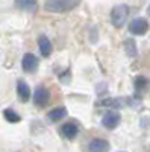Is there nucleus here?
<instances>
[{
	"label": "nucleus",
	"mask_w": 150,
	"mask_h": 152,
	"mask_svg": "<svg viewBox=\"0 0 150 152\" xmlns=\"http://www.w3.org/2000/svg\"><path fill=\"white\" fill-rule=\"evenodd\" d=\"M3 116H5V119H6L8 122H11V123H18V122L21 120V117L18 116L14 110H11V108H6V110L3 111Z\"/></svg>",
	"instance_id": "obj_15"
},
{
	"label": "nucleus",
	"mask_w": 150,
	"mask_h": 152,
	"mask_svg": "<svg viewBox=\"0 0 150 152\" xmlns=\"http://www.w3.org/2000/svg\"><path fill=\"white\" fill-rule=\"evenodd\" d=\"M15 5L24 11H33L36 8V0H15Z\"/></svg>",
	"instance_id": "obj_13"
},
{
	"label": "nucleus",
	"mask_w": 150,
	"mask_h": 152,
	"mask_svg": "<svg viewBox=\"0 0 150 152\" xmlns=\"http://www.w3.org/2000/svg\"><path fill=\"white\" fill-rule=\"evenodd\" d=\"M80 0H46L44 9L49 12H67L76 8Z\"/></svg>",
	"instance_id": "obj_1"
},
{
	"label": "nucleus",
	"mask_w": 150,
	"mask_h": 152,
	"mask_svg": "<svg viewBox=\"0 0 150 152\" xmlns=\"http://www.w3.org/2000/svg\"><path fill=\"white\" fill-rule=\"evenodd\" d=\"M123 46H124V50H126L128 56H130V58H135L136 56V43H135V40L128 38V40L123 43Z\"/></svg>",
	"instance_id": "obj_12"
},
{
	"label": "nucleus",
	"mask_w": 150,
	"mask_h": 152,
	"mask_svg": "<svg viewBox=\"0 0 150 152\" xmlns=\"http://www.w3.org/2000/svg\"><path fill=\"white\" fill-rule=\"evenodd\" d=\"M147 29H149V23L146 18H141V17L132 20V23L129 24V31L135 35H143V34H146Z\"/></svg>",
	"instance_id": "obj_4"
},
{
	"label": "nucleus",
	"mask_w": 150,
	"mask_h": 152,
	"mask_svg": "<svg viewBox=\"0 0 150 152\" xmlns=\"http://www.w3.org/2000/svg\"><path fill=\"white\" fill-rule=\"evenodd\" d=\"M129 17V6L128 5H117L111 11V23L115 28H123Z\"/></svg>",
	"instance_id": "obj_2"
},
{
	"label": "nucleus",
	"mask_w": 150,
	"mask_h": 152,
	"mask_svg": "<svg viewBox=\"0 0 150 152\" xmlns=\"http://www.w3.org/2000/svg\"><path fill=\"white\" fill-rule=\"evenodd\" d=\"M17 94L20 97L21 102H28L29 97H30V88L26 82H23V81H18L17 84Z\"/></svg>",
	"instance_id": "obj_8"
},
{
	"label": "nucleus",
	"mask_w": 150,
	"mask_h": 152,
	"mask_svg": "<svg viewBox=\"0 0 150 152\" xmlns=\"http://www.w3.org/2000/svg\"><path fill=\"white\" fill-rule=\"evenodd\" d=\"M49 99H50L49 90H46V88H43V87H40V88H36V90H35V94H33V102H35V105L46 107L47 102H49Z\"/></svg>",
	"instance_id": "obj_5"
},
{
	"label": "nucleus",
	"mask_w": 150,
	"mask_h": 152,
	"mask_svg": "<svg viewBox=\"0 0 150 152\" xmlns=\"http://www.w3.org/2000/svg\"><path fill=\"white\" fill-rule=\"evenodd\" d=\"M61 132H62V135L64 137H67V138H74L78 135V132H79V129H78V126L74 125V123H71V122H68V123H64L62 125V128H61Z\"/></svg>",
	"instance_id": "obj_10"
},
{
	"label": "nucleus",
	"mask_w": 150,
	"mask_h": 152,
	"mask_svg": "<svg viewBox=\"0 0 150 152\" xmlns=\"http://www.w3.org/2000/svg\"><path fill=\"white\" fill-rule=\"evenodd\" d=\"M147 14H149V15H150V6H149V8H147Z\"/></svg>",
	"instance_id": "obj_17"
},
{
	"label": "nucleus",
	"mask_w": 150,
	"mask_h": 152,
	"mask_svg": "<svg viewBox=\"0 0 150 152\" xmlns=\"http://www.w3.org/2000/svg\"><path fill=\"white\" fill-rule=\"evenodd\" d=\"M21 67L26 72H33L36 67H38V58H36L33 53H26L21 59Z\"/></svg>",
	"instance_id": "obj_6"
},
{
	"label": "nucleus",
	"mask_w": 150,
	"mask_h": 152,
	"mask_svg": "<svg viewBox=\"0 0 150 152\" xmlns=\"http://www.w3.org/2000/svg\"><path fill=\"white\" fill-rule=\"evenodd\" d=\"M65 116H67V108L65 107H56V108H53L52 111L47 114V117L52 122H58L61 119H64Z\"/></svg>",
	"instance_id": "obj_11"
},
{
	"label": "nucleus",
	"mask_w": 150,
	"mask_h": 152,
	"mask_svg": "<svg viewBox=\"0 0 150 152\" xmlns=\"http://www.w3.org/2000/svg\"><path fill=\"white\" fill-rule=\"evenodd\" d=\"M146 82H147V81H146L144 78H141V76H140V78H136V82H135V87H136V88H138V90H141V88H143V87L146 85Z\"/></svg>",
	"instance_id": "obj_16"
},
{
	"label": "nucleus",
	"mask_w": 150,
	"mask_h": 152,
	"mask_svg": "<svg viewBox=\"0 0 150 152\" xmlns=\"http://www.w3.org/2000/svg\"><path fill=\"white\" fill-rule=\"evenodd\" d=\"M97 105H105V107H112V108H121L123 100L121 99H103L97 102Z\"/></svg>",
	"instance_id": "obj_14"
},
{
	"label": "nucleus",
	"mask_w": 150,
	"mask_h": 152,
	"mask_svg": "<svg viewBox=\"0 0 150 152\" xmlns=\"http://www.w3.org/2000/svg\"><path fill=\"white\" fill-rule=\"evenodd\" d=\"M120 119H121V117H120V114H118L117 111H108L105 116H103V119H102V123H103L105 128L114 129V128H117V126H118Z\"/></svg>",
	"instance_id": "obj_3"
},
{
	"label": "nucleus",
	"mask_w": 150,
	"mask_h": 152,
	"mask_svg": "<svg viewBox=\"0 0 150 152\" xmlns=\"http://www.w3.org/2000/svg\"><path fill=\"white\" fill-rule=\"evenodd\" d=\"M38 47H40V52H41L43 56H49L52 53V43H50V40L44 35H41L38 38Z\"/></svg>",
	"instance_id": "obj_9"
},
{
	"label": "nucleus",
	"mask_w": 150,
	"mask_h": 152,
	"mask_svg": "<svg viewBox=\"0 0 150 152\" xmlns=\"http://www.w3.org/2000/svg\"><path fill=\"white\" fill-rule=\"evenodd\" d=\"M109 151V143L103 138H94L88 145V152H108Z\"/></svg>",
	"instance_id": "obj_7"
}]
</instances>
